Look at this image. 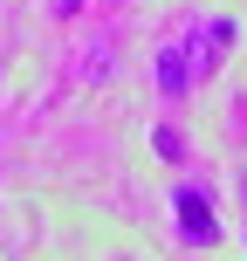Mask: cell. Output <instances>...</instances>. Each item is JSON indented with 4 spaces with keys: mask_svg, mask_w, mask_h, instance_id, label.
Instances as JSON below:
<instances>
[{
    "mask_svg": "<svg viewBox=\"0 0 247 261\" xmlns=\"http://www.w3.org/2000/svg\"><path fill=\"white\" fill-rule=\"evenodd\" d=\"M185 90H193V69H185V48H158V96H165V103H179Z\"/></svg>",
    "mask_w": 247,
    "mask_h": 261,
    "instance_id": "7a4b0ae2",
    "label": "cell"
},
{
    "mask_svg": "<svg viewBox=\"0 0 247 261\" xmlns=\"http://www.w3.org/2000/svg\"><path fill=\"white\" fill-rule=\"evenodd\" d=\"M227 41H234V21H199V35H193V48H185V55H199V69H213Z\"/></svg>",
    "mask_w": 247,
    "mask_h": 261,
    "instance_id": "3957f363",
    "label": "cell"
},
{
    "mask_svg": "<svg viewBox=\"0 0 247 261\" xmlns=\"http://www.w3.org/2000/svg\"><path fill=\"white\" fill-rule=\"evenodd\" d=\"M151 144H158V158H185V144H179V130H151Z\"/></svg>",
    "mask_w": 247,
    "mask_h": 261,
    "instance_id": "277c9868",
    "label": "cell"
},
{
    "mask_svg": "<svg viewBox=\"0 0 247 261\" xmlns=\"http://www.w3.org/2000/svg\"><path fill=\"white\" fill-rule=\"evenodd\" d=\"M172 213H179V241H185V248H213V241H220L213 199L199 193V186H179V193H172Z\"/></svg>",
    "mask_w": 247,
    "mask_h": 261,
    "instance_id": "6da1fadb",
    "label": "cell"
}]
</instances>
